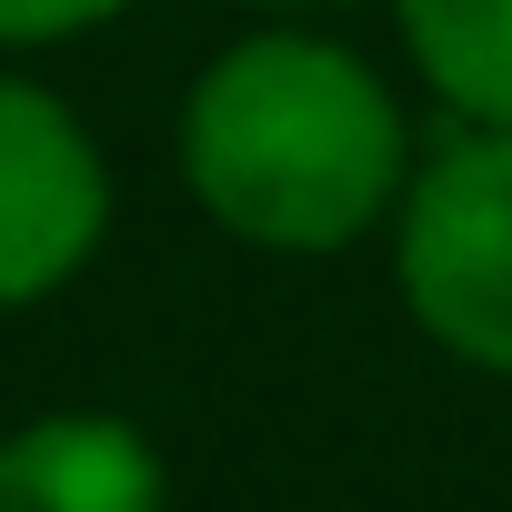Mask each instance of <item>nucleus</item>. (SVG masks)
Masks as SVG:
<instances>
[{
	"label": "nucleus",
	"instance_id": "obj_2",
	"mask_svg": "<svg viewBox=\"0 0 512 512\" xmlns=\"http://www.w3.org/2000/svg\"><path fill=\"white\" fill-rule=\"evenodd\" d=\"M392 292L432 352L512 382V121H452L392 211Z\"/></svg>",
	"mask_w": 512,
	"mask_h": 512
},
{
	"label": "nucleus",
	"instance_id": "obj_6",
	"mask_svg": "<svg viewBox=\"0 0 512 512\" xmlns=\"http://www.w3.org/2000/svg\"><path fill=\"white\" fill-rule=\"evenodd\" d=\"M131 0H0V61H31V51H71L91 31H111Z\"/></svg>",
	"mask_w": 512,
	"mask_h": 512
},
{
	"label": "nucleus",
	"instance_id": "obj_3",
	"mask_svg": "<svg viewBox=\"0 0 512 512\" xmlns=\"http://www.w3.org/2000/svg\"><path fill=\"white\" fill-rule=\"evenodd\" d=\"M111 241V151L91 121L0 61V312L61 302Z\"/></svg>",
	"mask_w": 512,
	"mask_h": 512
},
{
	"label": "nucleus",
	"instance_id": "obj_5",
	"mask_svg": "<svg viewBox=\"0 0 512 512\" xmlns=\"http://www.w3.org/2000/svg\"><path fill=\"white\" fill-rule=\"evenodd\" d=\"M392 31L452 121H512V0H392Z\"/></svg>",
	"mask_w": 512,
	"mask_h": 512
},
{
	"label": "nucleus",
	"instance_id": "obj_1",
	"mask_svg": "<svg viewBox=\"0 0 512 512\" xmlns=\"http://www.w3.org/2000/svg\"><path fill=\"white\" fill-rule=\"evenodd\" d=\"M181 191L211 231L272 262H322L372 231H392L412 181V111L352 41L292 21H262L221 41L181 91Z\"/></svg>",
	"mask_w": 512,
	"mask_h": 512
},
{
	"label": "nucleus",
	"instance_id": "obj_7",
	"mask_svg": "<svg viewBox=\"0 0 512 512\" xmlns=\"http://www.w3.org/2000/svg\"><path fill=\"white\" fill-rule=\"evenodd\" d=\"M241 11H262V21H292V11H322V0H241Z\"/></svg>",
	"mask_w": 512,
	"mask_h": 512
},
{
	"label": "nucleus",
	"instance_id": "obj_4",
	"mask_svg": "<svg viewBox=\"0 0 512 512\" xmlns=\"http://www.w3.org/2000/svg\"><path fill=\"white\" fill-rule=\"evenodd\" d=\"M0 512H171V462L121 412H31L0 432Z\"/></svg>",
	"mask_w": 512,
	"mask_h": 512
}]
</instances>
